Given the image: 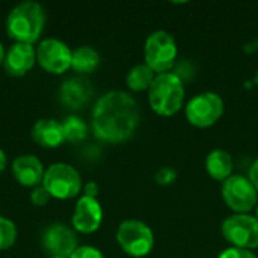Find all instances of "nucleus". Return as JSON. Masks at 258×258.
<instances>
[{
	"instance_id": "obj_1",
	"label": "nucleus",
	"mask_w": 258,
	"mask_h": 258,
	"mask_svg": "<svg viewBox=\"0 0 258 258\" xmlns=\"http://www.w3.org/2000/svg\"><path fill=\"white\" fill-rule=\"evenodd\" d=\"M139 119L136 100L124 91H110L95 103L92 110V132L103 142L119 144L133 136Z\"/></svg>"
},
{
	"instance_id": "obj_2",
	"label": "nucleus",
	"mask_w": 258,
	"mask_h": 258,
	"mask_svg": "<svg viewBox=\"0 0 258 258\" xmlns=\"http://www.w3.org/2000/svg\"><path fill=\"white\" fill-rule=\"evenodd\" d=\"M45 24V11L38 2H21L6 18V32L15 42L33 44L39 39Z\"/></svg>"
},
{
	"instance_id": "obj_3",
	"label": "nucleus",
	"mask_w": 258,
	"mask_h": 258,
	"mask_svg": "<svg viewBox=\"0 0 258 258\" xmlns=\"http://www.w3.org/2000/svg\"><path fill=\"white\" fill-rule=\"evenodd\" d=\"M151 109L162 116L177 113L184 101V83L174 73L157 74L148 91Z\"/></svg>"
},
{
	"instance_id": "obj_4",
	"label": "nucleus",
	"mask_w": 258,
	"mask_h": 258,
	"mask_svg": "<svg viewBox=\"0 0 258 258\" xmlns=\"http://www.w3.org/2000/svg\"><path fill=\"white\" fill-rule=\"evenodd\" d=\"M42 186L56 200H71L76 198L82 190L80 174L67 163H53L47 168Z\"/></svg>"
},
{
	"instance_id": "obj_5",
	"label": "nucleus",
	"mask_w": 258,
	"mask_h": 258,
	"mask_svg": "<svg viewBox=\"0 0 258 258\" xmlns=\"http://www.w3.org/2000/svg\"><path fill=\"white\" fill-rule=\"evenodd\" d=\"M145 63L159 74L168 73L177 59V42L172 35L165 30L153 32L144 47Z\"/></svg>"
},
{
	"instance_id": "obj_6",
	"label": "nucleus",
	"mask_w": 258,
	"mask_h": 258,
	"mask_svg": "<svg viewBox=\"0 0 258 258\" xmlns=\"http://www.w3.org/2000/svg\"><path fill=\"white\" fill-rule=\"evenodd\" d=\"M116 240L125 254L136 258L147 257L154 246V234L151 228L136 219H128L119 224Z\"/></svg>"
},
{
	"instance_id": "obj_7",
	"label": "nucleus",
	"mask_w": 258,
	"mask_h": 258,
	"mask_svg": "<svg viewBox=\"0 0 258 258\" xmlns=\"http://www.w3.org/2000/svg\"><path fill=\"white\" fill-rule=\"evenodd\" d=\"M224 113V101L216 92H201L189 100L186 106L187 121L200 128L212 127Z\"/></svg>"
},
{
	"instance_id": "obj_8",
	"label": "nucleus",
	"mask_w": 258,
	"mask_h": 258,
	"mask_svg": "<svg viewBox=\"0 0 258 258\" xmlns=\"http://www.w3.org/2000/svg\"><path fill=\"white\" fill-rule=\"evenodd\" d=\"M222 234L234 248H242L249 251L258 248L257 218L245 213L233 215L224 221Z\"/></svg>"
},
{
	"instance_id": "obj_9",
	"label": "nucleus",
	"mask_w": 258,
	"mask_h": 258,
	"mask_svg": "<svg viewBox=\"0 0 258 258\" xmlns=\"http://www.w3.org/2000/svg\"><path fill=\"white\" fill-rule=\"evenodd\" d=\"M222 198L231 210L246 213L257 204V189L249 178L243 175H231L222 184Z\"/></svg>"
},
{
	"instance_id": "obj_10",
	"label": "nucleus",
	"mask_w": 258,
	"mask_h": 258,
	"mask_svg": "<svg viewBox=\"0 0 258 258\" xmlns=\"http://www.w3.org/2000/svg\"><path fill=\"white\" fill-rule=\"evenodd\" d=\"M71 48L56 38H47L41 41L36 48L38 63L51 74H62L71 68Z\"/></svg>"
},
{
	"instance_id": "obj_11",
	"label": "nucleus",
	"mask_w": 258,
	"mask_h": 258,
	"mask_svg": "<svg viewBox=\"0 0 258 258\" xmlns=\"http://www.w3.org/2000/svg\"><path fill=\"white\" fill-rule=\"evenodd\" d=\"M76 231L65 224H51L48 225L41 237V245L50 257L70 258L71 254L79 248Z\"/></svg>"
},
{
	"instance_id": "obj_12",
	"label": "nucleus",
	"mask_w": 258,
	"mask_h": 258,
	"mask_svg": "<svg viewBox=\"0 0 258 258\" xmlns=\"http://www.w3.org/2000/svg\"><path fill=\"white\" fill-rule=\"evenodd\" d=\"M103 221V209L97 198L82 197L73 213V228L83 234L95 233Z\"/></svg>"
},
{
	"instance_id": "obj_13",
	"label": "nucleus",
	"mask_w": 258,
	"mask_h": 258,
	"mask_svg": "<svg viewBox=\"0 0 258 258\" xmlns=\"http://www.w3.org/2000/svg\"><path fill=\"white\" fill-rule=\"evenodd\" d=\"M35 60H36V51L33 45L15 42L14 45L9 47V50L5 54L3 67L9 76L21 77L32 70Z\"/></svg>"
},
{
	"instance_id": "obj_14",
	"label": "nucleus",
	"mask_w": 258,
	"mask_h": 258,
	"mask_svg": "<svg viewBox=\"0 0 258 258\" xmlns=\"http://www.w3.org/2000/svg\"><path fill=\"white\" fill-rule=\"evenodd\" d=\"M44 166L38 157L33 154H23L18 156L12 162V175L14 178L26 187H36L42 184L44 178Z\"/></svg>"
},
{
	"instance_id": "obj_15",
	"label": "nucleus",
	"mask_w": 258,
	"mask_h": 258,
	"mask_svg": "<svg viewBox=\"0 0 258 258\" xmlns=\"http://www.w3.org/2000/svg\"><path fill=\"white\" fill-rule=\"evenodd\" d=\"M92 94H94V89H92L91 82L82 77H73V79L65 80L59 89V97H60L62 104L74 110L86 106Z\"/></svg>"
},
{
	"instance_id": "obj_16",
	"label": "nucleus",
	"mask_w": 258,
	"mask_h": 258,
	"mask_svg": "<svg viewBox=\"0 0 258 258\" xmlns=\"http://www.w3.org/2000/svg\"><path fill=\"white\" fill-rule=\"evenodd\" d=\"M32 139L38 145L45 147V148H56L62 145L65 142L62 122L51 119V118L39 119L32 127Z\"/></svg>"
},
{
	"instance_id": "obj_17",
	"label": "nucleus",
	"mask_w": 258,
	"mask_h": 258,
	"mask_svg": "<svg viewBox=\"0 0 258 258\" xmlns=\"http://www.w3.org/2000/svg\"><path fill=\"white\" fill-rule=\"evenodd\" d=\"M206 169L215 180L225 181L233 172V157L225 150H213L206 159Z\"/></svg>"
},
{
	"instance_id": "obj_18",
	"label": "nucleus",
	"mask_w": 258,
	"mask_h": 258,
	"mask_svg": "<svg viewBox=\"0 0 258 258\" xmlns=\"http://www.w3.org/2000/svg\"><path fill=\"white\" fill-rule=\"evenodd\" d=\"M100 63V56L95 48L89 45L77 47L73 51L71 56V68L80 74H89L92 73Z\"/></svg>"
},
{
	"instance_id": "obj_19",
	"label": "nucleus",
	"mask_w": 258,
	"mask_h": 258,
	"mask_svg": "<svg viewBox=\"0 0 258 258\" xmlns=\"http://www.w3.org/2000/svg\"><path fill=\"white\" fill-rule=\"evenodd\" d=\"M154 79H156L154 71L147 63H139V65H135L128 71V74H127V86L132 91L150 89Z\"/></svg>"
},
{
	"instance_id": "obj_20",
	"label": "nucleus",
	"mask_w": 258,
	"mask_h": 258,
	"mask_svg": "<svg viewBox=\"0 0 258 258\" xmlns=\"http://www.w3.org/2000/svg\"><path fill=\"white\" fill-rule=\"evenodd\" d=\"M62 128H63L65 141L71 142V144H77V142L83 141L88 135V127H86L85 121L74 115L65 118V121L62 122Z\"/></svg>"
},
{
	"instance_id": "obj_21",
	"label": "nucleus",
	"mask_w": 258,
	"mask_h": 258,
	"mask_svg": "<svg viewBox=\"0 0 258 258\" xmlns=\"http://www.w3.org/2000/svg\"><path fill=\"white\" fill-rule=\"evenodd\" d=\"M17 240V227L15 224L8 219L0 216V251L9 249Z\"/></svg>"
},
{
	"instance_id": "obj_22",
	"label": "nucleus",
	"mask_w": 258,
	"mask_h": 258,
	"mask_svg": "<svg viewBox=\"0 0 258 258\" xmlns=\"http://www.w3.org/2000/svg\"><path fill=\"white\" fill-rule=\"evenodd\" d=\"M51 197H50V194L45 190V187L41 184V186H36V187H33V190L30 192V201H32V204L33 206H38V207H42V206H45L47 203H48V200H50Z\"/></svg>"
},
{
	"instance_id": "obj_23",
	"label": "nucleus",
	"mask_w": 258,
	"mask_h": 258,
	"mask_svg": "<svg viewBox=\"0 0 258 258\" xmlns=\"http://www.w3.org/2000/svg\"><path fill=\"white\" fill-rule=\"evenodd\" d=\"M175 180H177V171L172 168H162L156 174V181L157 184H162V186L172 184Z\"/></svg>"
},
{
	"instance_id": "obj_24",
	"label": "nucleus",
	"mask_w": 258,
	"mask_h": 258,
	"mask_svg": "<svg viewBox=\"0 0 258 258\" xmlns=\"http://www.w3.org/2000/svg\"><path fill=\"white\" fill-rule=\"evenodd\" d=\"M70 258H104V255L94 246H79Z\"/></svg>"
},
{
	"instance_id": "obj_25",
	"label": "nucleus",
	"mask_w": 258,
	"mask_h": 258,
	"mask_svg": "<svg viewBox=\"0 0 258 258\" xmlns=\"http://www.w3.org/2000/svg\"><path fill=\"white\" fill-rule=\"evenodd\" d=\"M218 258H257V255L249 251V249H242V248H228L222 251Z\"/></svg>"
},
{
	"instance_id": "obj_26",
	"label": "nucleus",
	"mask_w": 258,
	"mask_h": 258,
	"mask_svg": "<svg viewBox=\"0 0 258 258\" xmlns=\"http://www.w3.org/2000/svg\"><path fill=\"white\" fill-rule=\"evenodd\" d=\"M85 197H91V198H97L98 194V184L95 181H88L85 184Z\"/></svg>"
},
{
	"instance_id": "obj_27",
	"label": "nucleus",
	"mask_w": 258,
	"mask_h": 258,
	"mask_svg": "<svg viewBox=\"0 0 258 258\" xmlns=\"http://www.w3.org/2000/svg\"><path fill=\"white\" fill-rule=\"evenodd\" d=\"M249 181L254 184V187L258 190V159L251 165V168H249Z\"/></svg>"
},
{
	"instance_id": "obj_28",
	"label": "nucleus",
	"mask_w": 258,
	"mask_h": 258,
	"mask_svg": "<svg viewBox=\"0 0 258 258\" xmlns=\"http://www.w3.org/2000/svg\"><path fill=\"white\" fill-rule=\"evenodd\" d=\"M6 165H8V157H6L5 151L0 148V174L6 169Z\"/></svg>"
},
{
	"instance_id": "obj_29",
	"label": "nucleus",
	"mask_w": 258,
	"mask_h": 258,
	"mask_svg": "<svg viewBox=\"0 0 258 258\" xmlns=\"http://www.w3.org/2000/svg\"><path fill=\"white\" fill-rule=\"evenodd\" d=\"M5 48H3V44L0 42V63H3V60H5Z\"/></svg>"
},
{
	"instance_id": "obj_30",
	"label": "nucleus",
	"mask_w": 258,
	"mask_h": 258,
	"mask_svg": "<svg viewBox=\"0 0 258 258\" xmlns=\"http://www.w3.org/2000/svg\"><path fill=\"white\" fill-rule=\"evenodd\" d=\"M254 83H258V71L257 74H255V77H254Z\"/></svg>"
},
{
	"instance_id": "obj_31",
	"label": "nucleus",
	"mask_w": 258,
	"mask_h": 258,
	"mask_svg": "<svg viewBox=\"0 0 258 258\" xmlns=\"http://www.w3.org/2000/svg\"><path fill=\"white\" fill-rule=\"evenodd\" d=\"M255 218H257V221H258V207H257V216H255Z\"/></svg>"
},
{
	"instance_id": "obj_32",
	"label": "nucleus",
	"mask_w": 258,
	"mask_h": 258,
	"mask_svg": "<svg viewBox=\"0 0 258 258\" xmlns=\"http://www.w3.org/2000/svg\"><path fill=\"white\" fill-rule=\"evenodd\" d=\"M48 258H59V257H48Z\"/></svg>"
}]
</instances>
